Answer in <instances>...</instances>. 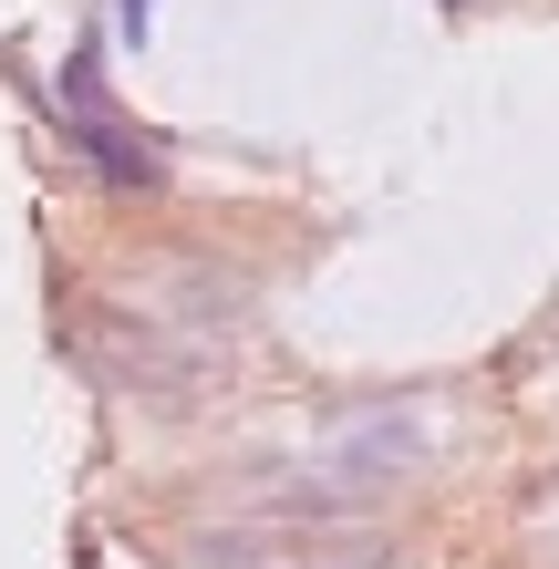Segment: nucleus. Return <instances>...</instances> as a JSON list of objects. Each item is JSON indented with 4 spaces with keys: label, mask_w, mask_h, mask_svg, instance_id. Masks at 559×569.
I'll return each mask as SVG.
<instances>
[{
    "label": "nucleus",
    "mask_w": 559,
    "mask_h": 569,
    "mask_svg": "<svg viewBox=\"0 0 559 569\" xmlns=\"http://www.w3.org/2000/svg\"><path fill=\"white\" fill-rule=\"evenodd\" d=\"M93 362H104L114 393H136V405H197V393L218 383V342H197V331H167L146 311H114L93 331Z\"/></svg>",
    "instance_id": "obj_1"
},
{
    "label": "nucleus",
    "mask_w": 559,
    "mask_h": 569,
    "mask_svg": "<svg viewBox=\"0 0 559 569\" xmlns=\"http://www.w3.org/2000/svg\"><path fill=\"white\" fill-rule=\"evenodd\" d=\"M146 21H156V0H124V42H146Z\"/></svg>",
    "instance_id": "obj_2"
}]
</instances>
